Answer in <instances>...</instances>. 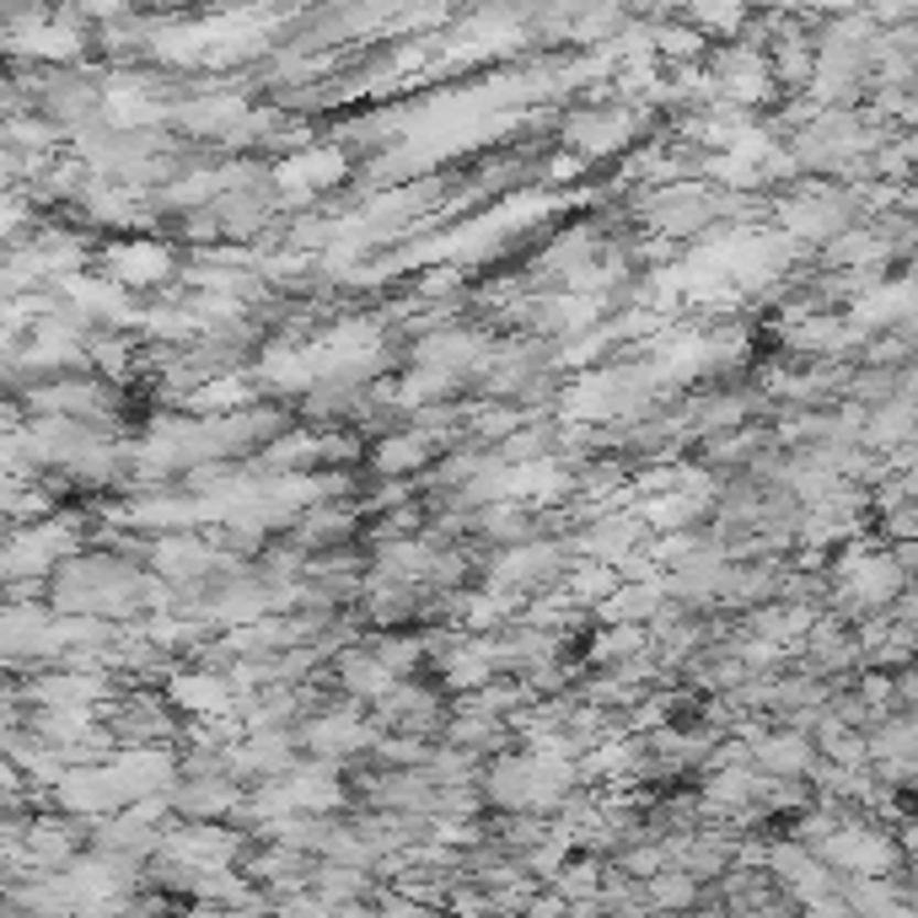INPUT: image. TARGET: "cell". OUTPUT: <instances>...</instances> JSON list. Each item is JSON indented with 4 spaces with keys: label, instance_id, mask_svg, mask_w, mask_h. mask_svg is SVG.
<instances>
[{
    "label": "cell",
    "instance_id": "6da1fadb",
    "mask_svg": "<svg viewBox=\"0 0 918 918\" xmlns=\"http://www.w3.org/2000/svg\"><path fill=\"white\" fill-rule=\"evenodd\" d=\"M114 274L125 280V285H151V280H162L168 274V252L162 248H125L119 258H114Z\"/></svg>",
    "mask_w": 918,
    "mask_h": 918
}]
</instances>
